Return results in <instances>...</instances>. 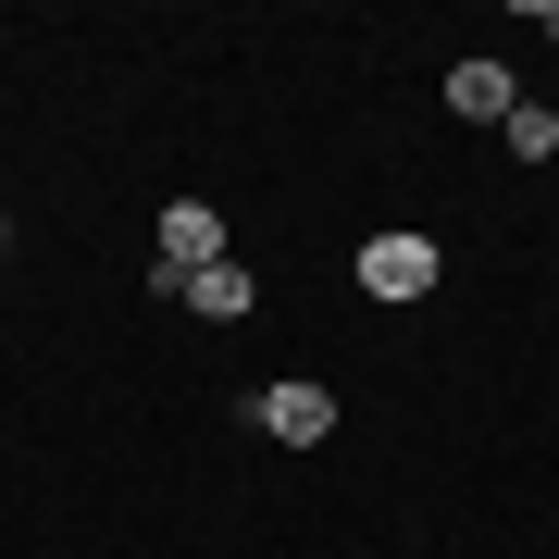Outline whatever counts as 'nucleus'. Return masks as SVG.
Returning <instances> with one entry per match:
<instances>
[{
    "label": "nucleus",
    "instance_id": "obj_1",
    "mask_svg": "<svg viewBox=\"0 0 559 559\" xmlns=\"http://www.w3.org/2000/svg\"><path fill=\"white\" fill-rule=\"evenodd\" d=\"M436 286V237H360V299H423Z\"/></svg>",
    "mask_w": 559,
    "mask_h": 559
},
{
    "label": "nucleus",
    "instance_id": "obj_5",
    "mask_svg": "<svg viewBox=\"0 0 559 559\" xmlns=\"http://www.w3.org/2000/svg\"><path fill=\"white\" fill-rule=\"evenodd\" d=\"M175 299H187V311H212V323H237V311H249V274H237V261H212V274H187V286H175Z\"/></svg>",
    "mask_w": 559,
    "mask_h": 559
},
{
    "label": "nucleus",
    "instance_id": "obj_4",
    "mask_svg": "<svg viewBox=\"0 0 559 559\" xmlns=\"http://www.w3.org/2000/svg\"><path fill=\"white\" fill-rule=\"evenodd\" d=\"M448 112H460V124H510V112H522L510 62H448Z\"/></svg>",
    "mask_w": 559,
    "mask_h": 559
},
{
    "label": "nucleus",
    "instance_id": "obj_2",
    "mask_svg": "<svg viewBox=\"0 0 559 559\" xmlns=\"http://www.w3.org/2000/svg\"><path fill=\"white\" fill-rule=\"evenodd\" d=\"M249 423H261L274 448H323V436H336V399H323V385H261Z\"/></svg>",
    "mask_w": 559,
    "mask_h": 559
},
{
    "label": "nucleus",
    "instance_id": "obj_3",
    "mask_svg": "<svg viewBox=\"0 0 559 559\" xmlns=\"http://www.w3.org/2000/svg\"><path fill=\"white\" fill-rule=\"evenodd\" d=\"M212 261H224V212L212 200H175V212H162V286L212 274Z\"/></svg>",
    "mask_w": 559,
    "mask_h": 559
},
{
    "label": "nucleus",
    "instance_id": "obj_6",
    "mask_svg": "<svg viewBox=\"0 0 559 559\" xmlns=\"http://www.w3.org/2000/svg\"><path fill=\"white\" fill-rule=\"evenodd\" d=\"M510 150H522V162H559V112L522 100V112H510Z\"/></svg>",
    "mask_w": 559,
    "mask_h": 559
}]
</instances>
